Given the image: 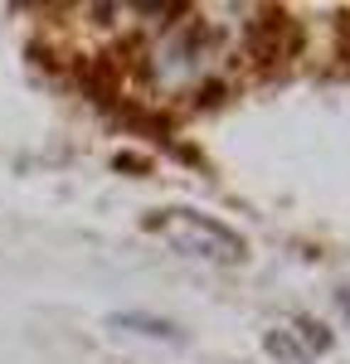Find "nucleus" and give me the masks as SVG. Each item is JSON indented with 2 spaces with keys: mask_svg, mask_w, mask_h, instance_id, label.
<instances>
[{
  "mask_svg": "<svg viewBox=\"0 0 350 364\" xmlns=\"http://www.w3.org/2000/svg\"><path fill=\"white\" fill-rule=\"evenodd\" d=\"M151 233H161L171 248L204 257V262H243V238L219 219H204L195 209H161L151 219Z\"/></svg>",
  "mask_w": 350,
  "mask_h": 364,
  "instance_id": "obj_1",
  "label": "nucleus"
},
{
  "mask_svg": "<svg viewBox=\"0 0 350 364\" xmlns=\"http://www.w3.org/2000/svg\"><path fill=\"white\" fill-rule=\"evenodd\" d=\"M117 331H137V336H151V340H180L171 321H156V316H142V311H127V316H112Z\"/></svg>",
  "mask_w": 350,
  "mask_h": 364,
  "instance_id": "obj_3",
  "label": "nucleus"
},
{
  "mask_svg": "<svg viewBox=\"0 0 350 364\" xmlns=\"http://www.w3.org/2000/svg\"><path fill=\"white\" fill-rule=\"evenodd\" d=\"M262 350H267L272 360H282V364H307V360H312V355H307V345L297 340L292 326H272V331L262 336Z\"/></svg>",
  "mask_w": 350,
  "mask_h": 364,
  "instance_id": "obj_2",
  "label": "nucleus"
},
{
  "mask_svg": "<svg viewBox=\"0 0 350 364\" xmlns=\"http://www.w3.org/2000/svg\"><path fill=\"white\" fill-rule=\"evenodd\" d=\"M341 306H346V316H350V291H341Z\"/></svg>",
  "mask_w": 350,
  "mask_h": 364,
  "instance_id": "obj_4",
  "label": "nucleus"
}]
</instances>
